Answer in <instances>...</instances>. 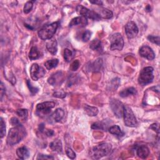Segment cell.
<instances>
[{
  "instance_id": "obj_8",
  "label": "cell",
  "mask_w": 160,
  "mask_h": 160,
  "mask_svg": "<svg viewBox=\"0 0 160 160\" xmlns=\"http://www.w3.org/2000/svg\"><path fill=\"white\" fill-rule=\"evenodd\" d=\"M76 11L77 13L81 15L82 16H84L85 18H90L93 20H96V21H99L101 19V17L95 11H91L88 10V8L84 7L82 5H78L76 7Z\"/></svg>"
},
{
  "instance_id": "obj_6",
  "label": "cell",
  "mask_w": 160,
  "mask_h": 160,
  "mask_svg": "<svg viewBox=\"0 0 160 160\" xmlns=\"http://www.w3.org/2000/svg\"><path fill=\"white\" fill-rule=\"evenodd\" d=\"M55 106L53 101H46L39 103L36 106V113L39 116H44L50 113L51 110Z\"/></svg>"
},
{
  "instance_id": "obj_2",
  "label": "cell",
  "mask_w": 160,
  "mask_h": 160,
  "mask_svg": "<svg viewBox=\"0 0 160 160\" xmlns=\"http://www.w3.org/2000/svg\"><path fill=\"white\" fill-rule=\"evenodd\" d=\"M112 149V146L110 143H103L92 148L90 152V156L93 159H98L110 154Z\"/></svg>"
},
{
  "instance_id": "obj_25",
  "label": "cell",
  "mask_w": 160,
  "mask_h": 160,
  "mask_svg": "<svg viewBox=\"0 0 160 160\" xmlns=\"http://www.w3.org/2000/svg\"><path fill=\"white\" fill-rule=\"evenodd\" d=\"M40 54L38 48L36 46H33L29 53V58L31 60H34L39 58Z\"/></svg>"
},
{
  "instance_id": "obj_24",
  "label": "cell",
  "mask_w": 160,
  "mask_h": 160,
  "mask_svg": "<svg viewBox=\"0 0 160 160\" xmlns=\"http://www.w3.org/2000/svg\"><path fill=\"white\" fill-rule=\"evenodd\" d=\"M109 132L114 135L121 137L124 135V133L121 131L120 127L118 125H114L109 128Z\"/></svg>"
},
{
  "instance_id": "obj_10",
  "label": "cell",
  "mask_w": 160,
  "mask_h": 160,
  "mask_svg": "<svg viewBox=\"0 0 160 160\" xmlns=\"http://www.w3.org/2000/svg\"><path fill=\"white\" fill-rule=\"evenodd\" d=\"M46 71L43 68L39 66L37 63L33 64L30 69V75L31 78L34 81H38L39 78L44 76Z\"/></svg>"
},
{
  "instance_id": "obj_34",
  "label": "cell",
  "mask_w": 160,
  "mask_h": 160,
  "mask_svg": "<svg viewBox=\"0 0 160 160\" xmlns=\"http://www.w3.org/2000/svg\"><path fill=\"white\" fill-rule=\"evenodd\" d=\"M148 39L152 42L153 43H154V44H156L158 46H159V41H160V38H159V36H153V35H149L148 36Z\"/></svg>"
},
{
  "instance_id": "obj_1",
  "label": "cell",
  "mask_w": 160,
  "mask_h": 160,
  "mask_svg": "<svg viewBox=\"0 0 160 160\" xmlns=\"http://www.w3.org/2000/svg\"><path fill=\"white\" fill-rule=\"evenodd\" d=\"M26 135L25 128L23 125H20L11 128L9 131L7 137V144L10 146H13L19 143Z\"/></svg>"
},
{
  "instance_id": "obj_15",
  "label": "cell",
  "mask_w": 160,
  "mask_h": 160,
  "mask_svg": "<svg viewBox=\"0 0 160 160\" xmlns=\"http://www.w3.org/2000/svg\"><path fill=\"white\" fill-rule=\"evenodd\" d=\"M46 48L52 55H56L58 51V43L57 40L55 39H49V41L46 43Z\"/></svg>"
},
{
  "instance_id": "obj_26",
  "label": "cell",
  "mask_w": 160,
  "mask_h": 160,
  "mask_svg": "<svg viewBox=\"0 0 160 160\" xmlns=\"http://www.w3.org/2000/svg\"><path fill=\"white\" fill-rule=\"evenodd\" d=\"M98 15L101 18L104 19H110L113 16V12L106 8H103L100 10V12Z\"/></svg>"
},
{
  "instance_id": "obj_28",
  "label": "cell",
  "mask_w": 160,
  "mask_h": 160,
  "mask_svg": "<svg viewBox=\"0 0 160 160\" xmlns=\"http://www.w3.org/2000/svg\"><path fill=\"white\" fill-rule=\"evenodd\" d=\"M58 63H59V61L58 59H53L46 62L44 63V66L48 70H51L52 68L57 67Z\"/></svg>"
},
{
  "instance_id": "obj_32",
  "label": "cell",
  "mask_w": 160,
  "mask_h": 160,
  "mask_svg": "<svg viewBox=\"0 0 160 160\" xmlns=\"http://www.w3.org/2000/svg\"><path fill=\"white\" fill-rule=\"evenodd\" d=\"M91 36V32L89 30H86L81 34V39L84 42H87L89 40Z\"/></svg>"
},
{
  "instance_id": "obj_30",
  "label": "cell",
  "mask_w": 160,
  "mask_h": 160,
  "mask_svg": "<svg viewBox=\"0 0 160 160\" xmlns=\"http://www.w3.org/2000/svg\"><path fill=\"white\" fill-rule=\"evenodd\" d=\"M16 114L21 119H23V120H25L27 119V117L28 115V112L25 109H19L16 111Z\"/></svg>"
},
{
  "instance_id": "obj_38",
  "label": "cell",
  "mask_w": 160,
  "mask_h": 160,
  "mask_svg": "<svg viewBox=\"0 0 160 160\" xmlns=\"http://www.w3.org/2000/svg\"><path fill=\"white\" fill-rule=\"evenodd\" d=\"M54 159V157L53 156L46 155V154H39L37 157V159Z\"/></svg>"
},
{
  "instance_id": "obj_33",
  "label": "cell",
  "mask_w": 160,
  "mask_h": 160,
  "mask_svg": "<svg viewBox=\"0 0 160 160\" xmlns=\"http://www.w3.org/2000/svg\"><path fill=\"white\" fill-rule=\"evenodd\" d=\"M26 83H27L28 87V88H29V89H30V91L31 93L33 95H34V94H36V93L38 92L39 89H38V88H36V87L33 86L32 85V84H31V83L30 82V80H27V81H26Z\"/></svg>"
},
{
  "instance_id": "obj_22",
  "label": "cell",
  "mask_w": 160,
  "mask_h": 160,
  "mask_svg": "<svg viewBox=\"0 0 160 160\" xmlns=\"http://www.w3.org/2000/svg\"><path fill=\"white\" fill-rule=\"evenodd\" d=\"M85 111L87 113L88 116L90 117H95L98 113V110L96 107H93V106H90L89 105L86 104L85 106Z\"/></svg>"
},
{
  "instance_id": "obj_12",
  "label": "cell",
  "mask_w": 160,
  "mask_h": 160,
  "mask_svg": "<svg viewBox=\"0 0 160 160\" xmlns=\"http://www.w3.org/2000/svg\"><path fill=\"white\" fill-rule=\"evenodd\" d=\"M139 55L141 57L144 58L148 60H153L155 58V54L153 49L148 46H143L139 49Z\"/></svg>"
},
{
  "instance_id": "obj_21",
  "label": "cell",
  "mask_w": 160,
  "mask_h": 160,
  "mask_svg": "<svg viewBox=\"0 0 160 160\" xmlns=\"http://www.w3.org/2000/svg\"><path fill=\"white\" fill-rule=\"evenodd\" d=\"M89 47L91 49L94 50V51H96L98 52H101L103 51V47L101 45V43L100 41V40L96 39L93 40L89 45Z\"/></svg>"
},
{
  "instance_id": "obj_11",
  "label": "cell",
  "mask_w": 160,
  "mask_h": 160,
  "mask_svg": "<svg viewBox=\"0 0 160 160\" xmlns=\"http://www.w3.org/2000/svg\"><path fill=\"white\" fill-rule=\"evenodd\" d=\"M138 28L133 21L128 22L125 26V32L128 39L135 38L138 34Z\"/></svg>"
},
{
  "instance_id": "obj_35",
  "label": "cell",
  "mask_w": 160,
  "mask_h": 160,
  "mask_svg": "<svg viewBox=\"0 0 160 160\" xmlns=\"http://www.w3.org/2000/svg\"><path fill=\"white\" fill-rule=\"evenodd\" d=\"M0 133H1L2 138H3L6 134V125L3 118H1V131H0Z\"/></svg>"
},
{
  "instance_id": "obj_4",
  "label": "cell",
  "mask_w": 160,
  "mask_h": 160,
  "mask_svg": "<svg viewBox=\"0 0 160 160\" xmlns=\"http://www.w3.org/2000/svg\"><path fill=\"white\" fill-rule=\"evenodd\" d=\"M153 68L151 66L143 68L138 77V83L141 86H146L152 83L154 79Z\"/></svg>"
},
{
  "instance_id": "obj_14",
  "label": "cell",
  "mask_w": 160,
  "mask_h": 160,
  "mask_svg": "<svg viewBox=\"0 0 160 160\" xmlns=\"http://www.w3.org/2000/svg\"><path fill=\"white\" fill-rule=\"evenodd\" d=\"M88 25L87 18L84 16H78L73 18L70 23L69 26L72 27L74 26H80L81 27H85Z\"/></svg>"
},
{
  "instance_id": "obj_37",
  "label": "cell",
  "mask_w": 160,
  "mask_h": 160,
  "mask_svg": "<svg viewBox=\"0 0 160 160\" xmlns=\"http://www.w3.org/2000/svg\"><path fill=\"white\" fill-rule=\"evenodd\" d=\"M79 66H80V62H79V61L78 60H75L71 65V66L70 67V69L71 71H76L78 69Z\"/></svg>"
},
{
  "instance_id": "obj_7",
  "label": "cell",
  "mask_w": 160,
  "mask_h": 160,
  "mask_svg": "<svg viewBox=\"0 0 160 160\" xmlns=\"http://www.w3.org/2000/svg\"><path fill=\"white\" fill-rule=\"evenodd\" d=\"M110 49L113 51H121L124 46V40L120 33H115L110 36Z\"/></svg>"
},
{
  "instance_id": "obj_18",
  "label": "cell",
  "mask_w": 160,
  "mask_h": 160,
  "mask_svg": "<svg viewBox=\"0 0 160 160\" xmlns=\"http://www.w3.org/2000/svg\"><path fill=\"white\" fill-rule=\"evenodd\" d=\"M16 154L18 157L21 159H25L30 156V153L26 147L23 146L19 148L16 150Z\"/></svg>"
},
{
  "instance_id": "obj_13",
  "label": "cell",
  "mask_w": 160,
  "mask_h": 160,
  "mask_svg": "<svg viewBox=\"0 0 160 160\" xmlns=\"http://www.w3.org/2000/svg\"><path fill=\"white\" fill-rule=\"evenodd\" d=\"M64 75L62 71H58L55 74L52 75L48 80L49 84L53 86H55L59 84H62L64 81Z\"/></svg>"
},
{
  "instance_id": "obj_19",
  "label": "cell",
  "mask_w": 160,
  "mask_h": 160,
  "mask_svg": "<svg viewBox=\"0 0 160 160\" xmlns=\"http://www.w3.org/2000/svg\"><path fill=\"white\" fill-rule=\"evenodd\" d=\"M103 66L102 59H98L89 66V70L91 71L99 72Z\"/></svg>"
},
{
  "instance_id": "obj_41",
  "label": "cell",
  "mask_w": 160,
  "mask_h": 160,
  "mask_svg": "<svg viewBox=\"0 0 160 160\" xmlns=\"http://www.w3.org/2000/svg\"><path fill=\"white\" fill-rule=\"evenodd\" d=\"M149 128L152 129L153 131H156L158 133V135H159V125L158 124L154 123V124L151 125V126L149 127Z\"/></svg>"
},
{
  "instance_id": "obj_17",
  "label": "cell",
  "mask_w": 160,
  "mask_h": 160,
  "mask_svg": "<svg viewBox=\"0 0 160 160\" xmlns=\"http://www.w3.org/2000/svg\"><path fill=\"white\" fill-rule=\"evenodd\" d=\"M136 153L140 158L146 159L149 154V149L146 146L141 145L137 149Z\"/></svg>"
},
{
  "instance_id": "obj_40",
  "label": "cell",
  "mask_w": 160,
  "mask_h": 160,
  "mask_svg": "<svg viewBox=\"0 0 160 160\" xmlns=\"http://www.w3.org/2000/svg\"><path fill=\"white\" fill-rule=\"evenodd\" d=\"M41 133H44L46 136H48V137H50V136H52L53 135H54V131H53V130H44L43 132Z\"/></svg>"
},
{
  "instance_id": "obj_42",
  "label": "cell",
  "mask_w": 160,
  "mask_h": 160,
  "mask_svg": "<svg viewBox=\"0 0 160 160\" xmlns=\"http://www.w3.org/2000/svg\"><path fill=\"white\" fill-rule=\"evenodd\" d=\"M11 123L12 124V125H13L14 126H18V125H21L20 122L19 121V120L16 118H12L11 120Z\"/></svg>"
},
{
  "instance_id": "obj_5",
  "label": "cell",
  "mask_w": 160,
  "mask_h": 160,
  "mask_svg": "<svg viewBox=\"0 0 160 160\" xmlns=\"http://www.w3.org/2000/svg\"><path fill=\"white\" fill-rule=\"evenodd\" d=\"M124 122L126 126L128 127H135L138 123L135 115L130 107L128 106L124 105L123 108V115Z\"/></svg>"
},
{
  "instance_id": "obj_16",
  "label": "cell",
  "mask_w": 160,
  "mask_h": 160,
  "mask_svg": "<svg viewBox=\"0 0 160 160\" xmlns=\"http://www.w3.org/2000/svg\"><path fill=\"white\" fill-rule=\"evenodd\" d=\"M49 147L53 151L58 153H62L63 151V146L62 142L60 139H55L51 142L49 144Z\"/></svg>"
},
{
  "instance_id": "obj_29",
  "label": "cell",
  "mask_w": 160,
  "mask_h": 160,
  "mask_svg": "<svg viewBox=\"0 0 160 160\" xmlns=\"http://www.w3.org/2000/svg\"><path fill=\"white\" fill-rule=\"evenodd\" d=\"M91 128L93 129H99V130H101L103 131H106V129H107V126L106 125L105 123H103V122H98V123H95L94 124L92 125Z\"/></svg>"
},
{
  "instance_id": "obj_23",
  "label": "cell",
  "mask_w": 160,
  "mask_h": 160,
  "mask_svg": "<svg viewBox=\"0 0 160 160\" xmlns=\"http://www.w3.org/2000/svg\"><path fill=\"white\" fill-rule=\"evenodd\" d=\"M136 93H137L136 89L135 88L130 87V88H128L123 90L122 91H121L120 93V95L122 98H125V97L129 96L130 95L136 94Z\"/></svg>"
},
{
  "instance_id": "obj_36",
  "label": "cell",
  "mask_w": 160,
  "mask_h": 160,
  "mask_svg": "<svg viewBox=\"0 0 160 160\" xmlns=\"http://www.w3.org/2000/svg\"><path fill=\"white\" fill-rule=\"evenodd\" d=\"M66 153L68 157L71 159H74L76 158V154L73 150H72L70 148H67L66 149Z\"/></svg>"
},
{
  "instance_id": "obj_3",
  "label": "cell",
  "mask_w": 160,
  "mask_h": 160,
  "mask_svg": "<svg viewBox=\"0 0 160 160\" xmlns=\"http://www.w3.org/2000/svg\"><path fill=\"white\" fill-rule=\"evenodd\" d=\"M59 26L58 22H54L53 23L44 26L38 31L39 37L43 40L51 39L55 34Z\"/></svg>"
},
{
  "instance_id": "obj_44",
  "label": "cell",
  "mask_w": 160,
  "mask_h": 160,
  "mask_svg": "<svg viewBox=\"0 0 160 160\" xmlns=\"http://www.w3.org/2000/svg\"><path fill=\"white\" fill-rule=\"evenodd\" d=\"M91 3H93L94 5H102L103 4V2L101 1H95V2H90Z\"/></svg>"
},
{
  "instance_id": "obj_27",
  "label": "cell",
  "mask_w": 160,
  "mask_h": 160,
  "mask_svg": "<svg viewBox=\"0 0 160 160\" xmlns=\"http://www.w3.org/2000/svg\"><path fill=\"white\" fill-rule=\"evenodd\" d=\"M63 57L66 62H70L74 58V53L70 49L66 48L63 52Z\"/></svg>"
},
{
  "instance_id": "obj_43",
  "label": "cell",
  "mask_w": 160,
  "mask_h": 160,
  "mask_svg": "<svg viewBox=\"0 0 160 160\" xmlns=\"http://www.w3.org/2000/svg\"><path fill=\"white\" fill-rule=\"evenodd\" d=\"M5 94V88L3 86V83H1V99H3V97Z\"/></svg>"
},
{
  "instance_id": "obj_39",
  "label": "cell",
  "mask_w": 160,
  "mask_h": 160,
  "mask_svg": "<svg viewBox=\"0 0 160 160\" xmlns=\"http://www.w3.org/2000/svg\"><path fill=\"white\" fill-rule=\"evenodd\" d=\"M66 94L65 93H64L63 91H60V92L57 91L53 93V96L59 98H64L66 97Z\"/></svg>"
},
{
  "instance_id": "obj_20",
  "label": "cell",
  "mask_w": 160,
  "mask_h": 160,
  "mask_svg": "<svg viewBox=\"0 0 160 160\" xmlns=\"http://www.w3.org/2000/svg\"><path fill=\"white\" fill-rule=\"evenodd\" d=\"M64 115H65L64 111L62 108H58L52 115V118L55 120V122H60L64 117Z\"/></svg>"
},
{
  "instance_id": "obj_31",
  "label": "cell",
  "mask_w": 160,
  "mask_h": 160,
  "mask_svg": "<svg viewBox=\"0 0 160 160\" xmlns=\"http://www.w3.org/2000/svg\"><path fill=\"white\" fill-rule=\"evenodd\" d=\"M34 2H32V1H30L26 3V4L25 5L24 7V13L25 14H28L29 13H30V11L32 10L33 7V3Z\"/></svg>"
},
{
  "instance_id": "obj_9",
  "label": "cell",
  "mask_w": 160,
  "mask_h": 160,
  "mask_svg": "<svg viewBox=\"0 0 160 160\" xmlns=\"http://www.w3.org/2000/svg\"><path fill=\"white\" fill-rule=\"evenodd\" d=\"M110 107L117 118H121L123 117L124 105L121 101L116 99H112L110 101Z\"/></svg>"
}]
</instances>
